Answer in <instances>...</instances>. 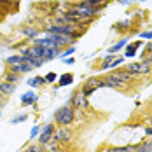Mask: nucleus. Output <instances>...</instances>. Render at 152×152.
I'll use <instances>...</instances> for the list:
<instances>
[{
  "label": "nucleus",
  "instance_id": "4be33fe9",
  "mask_svg": "<svg viewBox=\"0 0 152 152\" xmlns=\"http://www.w3.org/2000/svg\"><path fill=\"white\" fill-rule=\"evenodd\" d=\"M102 0H84V5H88V7H93V5H96V4H100Z\"/></svg>",
  "mask_w": 152,
  "mask_h": 152
},
{
  "label": "nucleus",
  "instance_id": "c756f323",
  "mask_svg": "<svg viewBox=\"0 0 152 152\" xmlns=\"http://www.w3.org/2000/svg\"><path fill=\"white\" fill-rule=\"evenodd\" d=\"M147 135H152V128H147Z\"/></svg>",
  "mask_w": 152,
  "mask_h": 152
},
{
  "label": "nucleus",
  "instance_id": "1a4fd4ad",
  "mask_svg": "<svg viewBox=\"0 0 152 152\" xmlns=\"http://www.w3.org/2000/svg\"><path fill=\"white\" fill-rule=\"evenodd\" d=\"M21 56H23V60L26 61V63H30V65L33 66V68H35V66H40V65L44 63V60H42V58L31 56L30 53H28V49H26V51H23V54H21Z\"/></svg>",
  "mask_w": 152,
  "mask_h": 152
},
{
  "label": "nucleus",
  "instance_id": "412c9836",
  "mask_svg": "<svg viewBox=\"0 0 152 152\" xmlns=\"http://www.w3.org/2000/svg\"><path fill=\"white\" fill-rule=\"evenodd\" d=\"M124 44H126V40H121L119 44H115V46H114V47H112V49H110V54H114V53H115L117 49H121V47L124 46Z\"/></svg>",
  "mask_w": 152,
  "mask_h": 152
},
{
  "label": "nucleus",
  "instance_id": "f257e3e1",
  "mask_svg": "<svg viewBox=\"0 0 152 152\" xmlns=\"http://www.w3.org/2000/svg\"><path fill=\"white\" fill-rule=\"evenodd\" d=\"M54 117H56V122L60 126H68L70 122L74 121V107H70V105L61 107L60 110L56 112Z\"/></svg>",
  "mask_w": 152,
  "mask_h": 152
},
{
  "label": "nucleus",
  "instance_id": "cd10ccee",
  "mask_svg": "<svg viewBox=\"0 0 152 152\" xmlns=\"http://www.w3.org/2000/svg\"><path fill=\"white\" fill-rule=\"evenodd\" d=\"M37 133H39V128H33V129H31V137H35Z\"/></svg>",
  "mask_w": 152,
  "mask_h": 152
},
{
  "label": "nucleus",
  "instance_id": "473e14b6",
  "mask_svg": "<svg viewBox=\"0 0 152 152\" xmlns=\"http://www.w3.org/2000/svg\"><path fill=\"white\" fill-rule=\"evenodd\" d=\"M149 49H151V51H152V42H151V44H149Z\"/></svg>",
  "mask_w": 152,
  "mask_h": 152
},
{
  "label": "nucleus",
  "instance_id": "7c9ffc66",
  "mask_svg": "<svg viewBox=\"0 0 152 152\" xmlns=\"http://www.w3.org/2000/svg\"><path fill=\"white\" fill-rule=\"evenodd\" d=\"M147 60H151V61H152V53L149 54V56H147Z\"/></svg>",
  "mask_w": 152,
  "mask_h": 152
},
{
  "label": "nucleus",
  "instance_id": "20e7f679",
  "mask_svg": "<svg viewBox=\"0 0 152 152\" xmlns=\"http://www.w3.org/2000/svg\"><path fill=\"white\" fill-rule=\"evenodd\" d=\"M54 135V126L53 124H46L44 128H42V131H40V135H39V142L44 145V143H49V140L53 138Z\"/></svg>",
  "mask_w": 152,
  "mask_h": 152
},
{
  "label": "nucleus",
  "instance_id": "9d476101",
  "mask_svg": "<svg viewBox=\"0 0 152 152\" xmlns=\"http://www.w3.org/2000/svg\"><path fill=\"white\" fill-rule=\"evenodd\" d=\"M49 39H51L53 42H56V44H58V47L63 46V44H68V42H72L70 35H61V33H49Z\"/></svg>",
  "mask_w": 152,
  "mask_h": 152
},
{
  "label": "nucleus",
  "instance_id": "9b49d317",
  "mask_svg": "<svg viewBox=\"0 0 152 152\" xmlns=\"http://www.w3.org/2000/svg\"><path fill=\"white\" fill-rule=\"evenodd\" d=\"M110 77H112V79H115V80H117V82H121V84H126V82H129V80H131V74H128L126 70H124V72H112Z\"/></svg>",
  "mask_w": 152,
  "mask_h": 152
},
{
  "label": "nucleus",
  "instance_id": "dca6fc26",
  "mask_svg": "<svg viewBox=\"0 0 152 152\" xmlns=\"http://www.w3.org/2000/svg\"><path fill=\"white\" fill-rule=\"evenodd\" d=\"M74 82V75L72 74H63L60 77V86H68V84H72Z\"/></svg>",
  "mask_w": 152,
  "mask_h": 152
},
{
  "label": "nucleus",
  "instance_id": "6ab92c4d",
  "mask_svg": "<svg viewBox=\"0 0 152 152\" xmlns=\"http://www.w3.org/2000/svg\"><path fill=\"white\" fill-rule=\"evenodd\" d=\"M54 138H58V140H68V138H70V131L61 129V131H58V133H56V137H54Z\"/></svg>",
  "mask_w": 152,
  "mask_h": 152
},
{
  "label": "nucleus",
  "instance_id": "6e6552de",
  "mask_svg": "<svg viewBox=\"0 0 152 152\" xmlns=\"http://www.w3.org/2000/svg\"><path fill=\"white\" fill-rule=\"evenodd\" d=\"M72 107H75V108H86V107H88V100H86V96L82 94V91L74 94V98H72Z\"/></svg>",
  "mask_w": 152,
  "mask_h": 152
},
{
  "label": "nucleus",
  "instance_id": "2f4dec72",
  "mask_svg": "<svg viewBox=\"0 0 152 152\" xmlns=\"http://www.w3.org/2000/svg\"><path fill=\"white\" fill-rule=\"evenodd\" d=\"M2 100H4V93H0V102H2Z\"/></svg>",
  "mask_w": 152,
  "mask_h": 152
},
{
  "label": "nucleus",
  "instance_id": "f8f14e48",
  "mask_svg": "<svg viewBox=\"0 0 152 152\" xmlns=\"http://www.w3.org/2000/svg\"><path fill=\"white\" fill-rule=\"evenodd\" d=\"M137 145H128V147H112V149H105L103 152H135Z\"/></svg>",
  "mask_w": 152,
  "mask_h": 152
},
{
  "label": "nucleus",
  "instance_id": "ddd939ff",
  "mask_svg": "<svg viewBox=\"0 0 152 152\" xmlns=\"http://www.w3.org/2000/svg\"><path fill=\"white\" fill-rule=\"evenodd\" d=\"M142 46V40H137V42H133L131 46L126 47V56L128 58H131V56H135V53H137V49Z\"/></svg>",
  "mask_w": 152,
  "mask_h": 152
},
{
  "label": "nucleus",
  "instance_id": "39448f33",
  "mask_svg": "<svg viewBox=\"0 0 152 152\" xmlns=\"http://www.w3.org/2000/svg\"><path fill=\"white\" fill-rule=\"evenodd\" d=\"M35 46H40L44 47V49H49V51H53V53H58V44L56 42H53L49 37L47 39H35Z\"/></svg>",
  "mask_w": 152,
  "mask_h": 152
},
{
  "label": "nucleus",
  "instance_id": "b1692460",
  "mask_svg": "<svg viewBox=\"0 0 152 152\" xmlns=\"http://www.w3.org/2000/svg\"><path fill=\"white\" fill-rule=\"evenodd\" d=\"M44 79H46V82H53V80L56 79V74H53V72H51V74H47Z\"/></svg>",
  "mask_w": 152,
  "mask_h": 152
},
{
  "label": "nucleus",
  "instance_id": "4468645a",
  "mask_svg": "<svg viewBox=\"0 0 152 152\" xmlns=\"http://www.w3.org/2000/svg\"><path fill=\"white\" fill-rule=\"evenodd\" d=\"M14 84H11V82H2L0 84V93H4V94H11V93H14Z\"/></svg>",
  "mask_w": 152,
  "mask_h": 152
},
{
  "label": "nucleus",
  "instance_id": "0eeeda50",
  "mask_svg": "<svg viewBox=\"0 0 152 152\" xmlns=\"http://www.w3.org/2000/svg\"><path fill=\"white\" fill-rule=\"evenodd\" d=\"M75 12H77L79 16H82L84 19H88V18L94 16L96 12H98V11H96L94 7H88V5H84V4H82V5H79V7L75 9Z\"/></svg>",
  "mask_w": 152,
  "mask_h": 152
},
{
  "label": "nucleus",
  "instance_id": "c85d7f7f",
  "mask_svg": "<svg viewBox=\"0 0 152 152\" xmlns=\"http://www.w3.org/2000/svg\"><path fill=\"white\" fill-rule=\"evenodd\" d=\"M25 33H28V35H35V31L33 30H25Z\"/></svg>",
  "mask_w": 152,
  "mask_h": 152
},
{
  "label": "nucleus",
  "instance_id": "f03ea898",
  "mask_svg": "<svg viewBox=\"0 0 152 152\" xmlns=\"http://www.w3.org/2000/svg\"><path fill=\"white\" fill-rule=\"evenodd\" d=\"M126 72L131 74V75H137V74H149L151 68H149V65L145 61H142V63H129L126 66Z\"/></svg>",
  "mask_w": 152,
  "mask_h": 152
},
{
  "label": "nucleus",
  "instance_id": "a878e982",
  "mask_svg": "<svg viewBox=\"0 0 152 152\" xmlns=\"http://www.w3.org/2000/svg\"><path fill=\"white\" fill-rule=\"evenodd\" d=\"M140 37H142V39H152V31H145V33H142Z\"/></svg>",
  "mask_w": 152,
  "mask_h": 152
},
{
  "label": "nucleus",
  "instance_id": "bb28decb",
  "mask_svg": "<svg viewBox=\"0 0 152 152\" xmlns=\"http://www.w3.org/2000/svg\"><path fill=\"white\" fill-rule=\"evenodd\" d=\"M72 53H74V47H70L68 51H65V53H63L61 56H63V58H66V56H68V54H72Z\"/></svg>",
  "mask_w": 152,
  "mask_h": 152
},
{
  "label": "nucleus",
  "instance_id": "5701e85b",
  "mask_svg": "<svg viewBox=\"0 0 152 152\" xmlns=\"http://www.w3.org/2000/svg\"><path fill=\"white\" fill-rule=\"evenodd\" d=\"M26 152H42V149H40L39 145H30V147L26 149Z\"/></svg>",
  "mask_w": 152,
  "mask_h": 152
},
{
  "label": "nucleus",
  "instance_id": "423d86ee",
  "mask_svg": "<svg viewBox=\"0 0 152 152\" xmlns=\"http://www.w3.org/2000/svg\"><path fill=\"white\" fill-rule=\"evenodd\" d=\"M75 28L74 26H70V25H61V26H49L47 28V33H61V35H70V33H74Z\"/></svg>",
  "mask_w": 152,
  "mask_h": 152
},
{
  "label": "nucleus",
  "instance_id": "aec40b11",
  "mask_svg": "<svg viewBox=\"0 0 152 152\" xmlns=\"http://www.w3.org/2000/svg\"><path fill=\"white\" fill-rule=\"evenodd\" d=\"M16 80H18V74H14V72H11V74H7V75H5V82L14 84Z\"/></svg>",
  "mask_w": 152,
  "mask_h": 152
},
{
  "label": "nucleus",
  "instance_id": "f3484780",
  "mask_svg": "<svg viewBox=\"0 0 152 152\" xmlns=\"http://www.w3.org/2000/svg\"><path fill=\"white\" fill-rule=\"evenodd\" d=\"M33 102H35V94H33V93H25V94L21 96V103H23V105H26V103L30 105Z\"/></svg>",
  "mask_w": 152,
  "mask_h": 152
},
{
  "label": "nucleus",
  "instance_id": "2eb2a0df",
  "mask_svg": "<svg viewBox=\"0 0 152 152\" xmlns=\"http://www.w3.org/2000/svg\"><path fill=\"white\" fill-rule=\"evenodd\" d=\"M103 86H107V88H121L122 84H121V82H117L115 79H112V77L108 75L105 80H103Z\"/></svg>",
  "mask_w": 152,
  "mask_h": 152
},
{
  "label": "nucleus",
  "instance_id": "a211bd4d",
  "mask_svg": "<svg viewBox=\"0 0 152 152\" xmlns=\"http://www.w3.org/2000/svg\"><path fill=\"white\" fill-rule=\"evenodd\" d=\"M137 152H152V142H145L137 147Z\"/></svg>",
  "mask_w": 152,
  "mask_h": 152
},
{
  "label": "nucleus",
  "instance_id": "393cba45",
  "mask_svg": "<svg viewBox=\"0 0 152 152\" xmlns=\"http://www.w3.org/2000/svg\"><path fill=\"white\" fill-rule=\"evenodd\" d=\"M23 121H26V115H19V117L12 119V124H18V122H23Z\"/></svg>",
  "mask_w": 152,
  "mask_h": 152
},
{
  "label": "nucleus",
  "instance_id": "7ed1b4c3",
  "mask_svg": "<svg viewBox=\"0 0 152 152\" xmlns=\"http://www.w3.org/2000/svg\"><path fill=\"white\" fill-rule=\"evenodd\" d=\"M103 86V80H100V79H89L86 84H84V88H82V94L84 96H89L93 91H96L98 88H102Z\"/></svg>",
  "mask_w": 152,
  "mask_h": 152
},
{
  "label": "nucleus",
  "instance_id": "72a5a7b5",
  "mask_svg": "<svg viewBox=\"0 0 152 152\" xmlns=\"http://www.w3.org/2000/svg\"><path fill=\"white\" fill-rule=\"evenodd\" d=\"M135 152H137V151H135Z\"/></svg>",
  "mask_w": 152,
  "mask_h": 152
}]
</instances>
